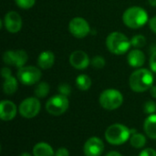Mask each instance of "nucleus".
I'll use <instances>...</instances> for the list:
<instances>
[{
    "instance_id": "obj_19",
    "label": "nucleus",
    "mask_w": 156,
    "mask_h": 156,
    "mask_svg": "<svg viewBox=\"0 0 156 156\" xmlns=\"http://www.w3.org/2000/svg\"><path fill=\"white\" fill-rule=\"evenodd\" d=\"M17 87H18L17 80L15 77L11 76L9 78L5 79L3 84V90L6 95H13L16 91Z\"/></svg>"
},
{
    "instance_id": "obj_16",
    "label": "nucleus",
    "mask_w": 156,
    "mask_h": 156,
    "mask_svg": "<svg viewBox=\"0 0 156 156\" xmlns=\"http://www.w3.org/2000/svg\"><path fill=\"white\" fill-rule=\"evenodd\" d=\"M55 62V55L50 50L43 51L39 54L37 58V65L40 69H50Z\"/></svg>"
},
{
    "instance_id": "obj_27",
    "label": "nucleus",
    "mask_w": 156,
    "mask_h": 156,
    "mask_svg": "<svg viewBox=\"0 0 156 156\" xmlns=\"http://www.w3.org/2000/svg\"><path fill=\"white\" fill-rule=\"evenodd\" d=\"M58 90L59 94L68 97V96L70 95V93H71V87H70L68 83H61V84L58 85Z\"/></svg>"
},
{
    "instance_id": "obj_23",
    "label": "nucleus",
    "mask_w": 156,
    "mask_h": 156,
    "mask_svg": "<svg viewBox=\"0 0 156 156\" xmlns=\"http://www.w3.org/2000/svg\"><path fill=\"white\" fill-rule=\"evenodd\" d=\"M131 44L133 47H134L135 48H140L145 46L146 44V38L144 37V36L139 34V35H135L132 37L131 39Z\"/></svg>"
},
{
    "instance_id": "obj_30",
    "label": "nucleus",
    "mask_w": 156,
    "mask_h": 156,
    "mask_svg": "<svg viewBox=\"0 0 156 156\" xmlns=\"http://www.w3.org/2000/svg\"><path fill=\"white\" fill-rule=\"evenodd\" d=\"M55 156H69V153L67 148L61 147V148H58L56 151Z\"/></svg>"
},
{
    "instance_id": "obj_11",
    "label": "nucleus",
    "mask_w": 156,
    "mask_h": 156,
    "mask_svg": "<svg viewBox=\"0 0 156 156\" xmlns=\"http://www.w3.org/2000/svg\"><path fill=\"white\" fill-rule=\"evenodd\" d=\"M4 25L5 29L10 33H17L22 27V17L17 12L10 11L5 14L4 18Z\"/></svg>"
},
{
    "instance_id": "obj_5",
    "label": "nucleus",
    "mask_w": 156,
    "mask_h": 156,
    "mask_svg": "<svg viewBox=\"0 0 156 156\" xmlns=\"http://www.w3.org/2000/svg\"><path fill=\"white\" fill-rule=\"evenodd\" d=\"M99 101L103 109L113 111L122 106L123 102V96L115 89H108L101 93Z\"/></svg>"
},
{
    "instance_id": "obj_25",
    "label": "nucleus",
    "mask_w": 156,
    "mask_h": 156,
    "mask_svg": "<svg viewBox=\"0 0 156 156\" xmlns=\"http://www.w3.org/2000/svg\"><path fill=\"white\" fill-rule=\"evenodd\" d=\"M144 112L146 114H155L156 112V103L153 101H148L144 105Z\"/></svg>"
},
{
    "instance_id": "obj_36",
    "label": "nucleus",
    "mask_w": 156,
    "mask_h": 156,
    "mask_svg": "<svg viewBox=\"0 0 156 156\" xmlns=\"http://www.w3.org/2000/svg\"><path fill=\"white\" fill-rule=\"evenodd\" d=\"M19 156H31L28 153H23V154H21Z\"/></svg>"
},
{
    "instance_id": "obj_32",
    "label": "nucleus",
    "mask_w": 156,
    "mask_h": 156,
    "mask_svg": "<svg viewBox=\"0 0 156 156\" xmlns=\"http://www.w3.org/2000/svg\"><path fill=\"white\" fill-rule=\"evenodd\" d=\"M149 27H150L151 30L156 34V16H154L153 18L150 19V21H149Z\"/></svg>"
},
{
    "instance_id": "obj_29",
    "label": "nucleus",
    "mask_w": 156,
    "mask_h": 156,
    "mask_svg": "<svg viewBox=\"0 0 156 156\" xmlns=\"http://www.w3.org/2000/svg\"><path fill=\"white\" fill-rule=\"evenodd\" d=\"M139 156H156V151L152 148H146L140 153Z\"/></svg>"
},
{
    "instance_id": "obj_13",
    "label": "nucleus",
    "mask_w": 156,
    "mask_h": 156,
    "mask_svg": "<svg viewBox=\"0 0 156 156\" xmlns=\"http://www.w3.org/2000/svg\"><path fill=\"white\" fill-rule=\"evenodd\" d=\"M69 63L77 69H85L90 65V60L87 53L82 50H76L70 54Z\"/></svg>"
},
{
    "instance_id": "obj_15",
    "label": "nucleus",
    "mask_w": 156,
    "mask_h": 156,
    "mask_svg": "<svg viewBox=\"0 0 156 156\" xmlns=\"http://www.w3.org/2000/svg\"><path fill=\"white\" fill-rule=\"evenodd\" d=\"M127 60H128V63L131 67L141 68L145 63V55L142 50L135 48V49H133L129 52L128 57H127Z\"/></svg>"
},
{
    "instance_id": "obj_14",
    "label": "nucleus",
    "mask_w": 156,
    "mask_h": 156,
    "mask_svg": "<svg viewBox=\"0 0 156 156\" xmlns=\"http://www.w3.org/2000/svg\"><path fill=\"white\" fill-rule=\"evenodd\" d=\"M16 115V106L10 101H2L0 103V117L3 121L13 120Z\"/></svg>"
},
{
    "instance_id": "obj_4",
    "label": "nucleus",
    "mask_w": 156,
    "mask_h": 156,
    "mask_svg": "<svg viewBox=\"0 0 156 156\" xmlns=\"http://www.w3.org/2000/svg\"><path fill=\"white\" fill-rule=\"evenodd\" d=\"M131 130L123 124L115 123L107 128L105 132L106 141L112 145H122L131 138Z\"/></svg>"
},
{
    "instance_id": "obj_20",
    "label": "nucleus",
    "mask_w": 156,
    "mask_h": 156,
    "mask_svg": "<svg viewBox=\"0 0 156 156\" xmlns=\"http://www.w3.org/2000/svg\"><path fill=\"white\" fill-rule=\"evenodd\" d=\"M76 85L80 90H88L91 86V80L86 74H80L76 79Z\"/></svg>"
},
{
    "instance_id": "obj_35",
    "label": "nucleus",
    "mask_w": 156,
    "mask_h": 156,
    "mask_svg": "<svg viewBox=\"0 0 156 156\" xmlns=\"http://www.w3.org/2000/svg\"><path fill=\"white\" fill-rule=\"evenodd\" d=\"M148 2L152 6H156V0H148Z\"/></svg>"
},
{
    "instance_id": "obj_28",
    "label": "nucleus",
    "mask_w": 156,
    "mask_h": 156,
    "mask_svg": "<svg viewBox=\"0 0 156 156\" xmlns=\"http://www.w3.org/2000/svg\"><path fill=\"white\" fill-rule=\"evenodd\" d=\"M150 68H151V70L153 72L156 73V51L153 52L151 54V57H150Z\"/></svg>"
},
{
    "instance_id": "obj_31",
    "label": "nucleus",
    "mask_w": 156,
    "mask_h": 156,
    "mask_svg": "<svg viewBox=\"0 0 156 156\" xmlns=\"http://www.w3.org/2000/svg\"><path fill=\"white\" fill-rule=\"evenodd\" d=\"M1 75L4 79H6V78H9L12 76V72H11V69L7 67H4L2 69H1Z\"/></svg>"
},
{
    "instance_id": "obj_10",
    "label": "nucleus",
    "mask_w": 156,
    "mask_h": 156,
    "mask_svg": "<svg viewBox=\"0 0 156 156\" xmlns=\"http://www.w3.org/2000/svg\"><path fill=\"white\" fill-rule=\"evenodd\" d=\"M69 32L77 38H83L90 32V27L86 19L82 17H74L69 24Z\"/></svg>"
},
{
    "instance_id": "obj_2",
    "label": "nucleus",
    "mask_w": 156,
    "mask_h": 156,
    "mask_svg": "<svg viewBox=\"0 0 156 156\" xmlns=\"http://www.w3.org/2000/svg\"><path fill=\"white\" fill-rule=\"evenodd\" d=\"M122 21L128 27L137 29L148 22V13L141 6H132L124 11Z\"/></svg>"
},
{
    "instance_id": "obj_24",
    "label": "nucleus",
    "mask_w": 156,
    "mask_h": 156,
    "mask_svg": "<svg viewBox=\"0 0 156 156\" xmlns=\"http://www.w3.org/2000/svg\"><path fill=\"white\" fill-rule=\"evenodd\" d=\"M90 64L95 69H102L105 66L106 61H105L103 57H101V56H95L90 60Z\"/></svg>"
},
{
    "instance_id": "obj_21",
    "label": "nucleus",
    "mask_w": 156,
    "mask_h": 156,
    "mask_svg": "<svg viewBox=\"0 0 156 156\" xmlns=\"http://www.w3.org/2000/svg\"><path fill=\"white\" fill-rule=\"evenodd\" d=\"M130 144L133 147L136 149H141L146 144V138L142 133H133L130 138Z\"/></svg>"
},
{
    "instance_id": "obj_17",
    "label": "nucleus",
    "mask_w": 156,
    "mask_h": 156,
    "mask_svg": "<svg viewBox=\"0 0 156 156\" xmlns=\"http://www.w3.org/2000/svg\"><path fill=\"white\" fill-rule=\"evenodd\" d=\"M144 130L149 138L156 139V114H151L145 119Z\"/></svg>"
},
{
    "instance_id": "obj_8",
    "label": "nucleus",
    "mask_w": 156,
    "mask_h": 156,
    "mask_svg": "<svg viewBox=\"0 0 156 156\" xmlns=\"http://www.w3.org/2000/svg\"><path fill=\"white\" fill-rule=\"evenodd\" d=\"M41 109V104L37 97H30L25 99L18 107V112L21 116L31 119L36 117Z\"/></svg>"
},
{
    "instance_id": "obj_6",
    "label": "nucleus",
    "mask_w": 156,
    "mask_h": 156,
    "mask_svg": "<svg viewBox=\"0 0 156 156\" xmlns=\"http://www.w3.org/2000/svg\"><path fill=\"white\" fill-rule=\"evenodd\" d=\"M18 80L27 86H31L37 83L42 76L40 69L34 66H24L20 68L17 71Z\"/></svg>"
},
{
    "instance_id": "obj_1",
    "label": "nucleus",
    "mask_w": 156,
    "mask_h": 156,
    "mask_svg": "<svg viewBox=\"0 0 156 156\" xmlns=\"http://www.w3.org/2000/svg\"><path fill=\"white\" fill-rule=\"evenodd\" d=\"M154 74L147 69H138L130 76V88L134 92H144L154 86Z\"/></svg>"
},
{
    "instance_id": "obj_7",
    "label": "nucleus",
    "mask_w": 156,
    "mask_h": 156,
    "mask_svg": "<svg viewBox=\"0 0 156 156\" xmlns=\"http://www.w3.org/2000/svg\"><path fill=\"white\" fill-rule=\"evenodd\" d=\"M69 102L66 96L58 94L51 97L46 103L47 112L54 116H59L63 114L69 108Z\"/></svg>"
},
{
    "instance_id": "obj_22",
    "label": "nucleus",
    "mask_w": 156,
    "mask_h": 156,
    "mask_svg": "<svg viewBox=\"0 0 156 156\" xmlns=\"http://www.w3.org/2000/svg\"><path fill=\"white\" fill-rule=\"evenodd\" d=\"M49 89H50V87L48 82H45V81L39 82L36 86L34 93L37 98H45L49 93Z\"/></svg>"
},
{
    "instance_id": "obj_33",
    "label": "nucleus",
    "mask_w": 156,
    "mask_h": 156,
    "mask_svg": "<svg viewBox=\"0 0 156 156\" xmlns=\"http://www.w3.org/2000/svg\"><path fill=\"white\" fill-rule=\"evenodd\" d=\"M150 93H151V96L153 98L156 99V85H154L151 89H150Z\"/></svg>"
},
{
    "instance_id": "obj_18",
    "label": "nucleus",
    "mask_w": 156,
    "mask_h": 156,
    "mask_svg": "<svg viewBox=\"0 0 156 156\" xmlns=\"http://www.w3.org/2000/svg\"><path fill=\"white\" fill-rule=\"evenodd\" d=\"M34 156H55L53 148L47 143L41 142L37 144L33 148Z\"/></svg>"
},
{
    "instance_id": "obj_26",
    "label": "nucleus",
    "mask_w": 156,
    "mask_h": 156,
    "mask_svg": "<svg viewBox=\"0 0 156 156\" xmlns=\"http://www.w3.org/2000/svg\"><path fill=\"white\" fill-rule=\"evenodd\" d=\"M16 5L22 9H29L33 7L36 3V0H15Z\"/></svg>"
},
{
    "instance_id": "obj_3",
    "label": "nucleus",
    "mask_w": 156,
    "mask_h": 156,
    "mask_svg": "<svg viewBox=\"0 0 156 156\" xmlns=\"http://www.w3.org/2000/svg\"><path fill=\"white\" fill-rule=\"evenodd\" d=\"M106 46L112 54L122 55L130 49L132 44L131 40L124 34L121 32H112L107 37Z\"/></svg>"
},
{
    "instance_id": "obj_9",
    "label": "nucleus",
    "mask_w": 156,
    "mask_h": 156,
    "mask_svg": "<svg viewBox=\"0 0 156 156\" xmlns=\"http://www.w3.org/2000/svg\"><path fill=\"white\" fill-rule=\"evenodd\" d=\"M27 54L23 49L18 50H7L3 55V60L5 64L8 66H15L18 69L25 66L27 61Z\"/></svg>"
},
{
    "instance_id": "obj_12",
    "label": "nucleus",
    "mask_w": 156,
    "mask_h": 156,
    "mask_svg": "<svg viewBox=\"0 0 156 156\" xmlns=\"http://www.w3.org/2000/svg\"><path fill=\"white\" fill-rule=\"evenodd\" d=\"M104 150L102 141L98 137L90 138L84 144V154L86 156H101Z\"/></svg>"
},
{
    "instance_id": "obj_34",
    "label": "nucleus",
    "mask_w": 156,
    "mask_h": 156,
    "mask_svg": "<svg viewBox=\"0 0 156 156\" xmlns=\"http://www.w3.org/2000/svg\"><path fill=\"white\" fill-rule=\"evenodd\" d=\"M106 156H122L120 153H118V152H115V151H112V152H110V153H108L107 154V155Z\"/></svg>"
}]
</instances>
